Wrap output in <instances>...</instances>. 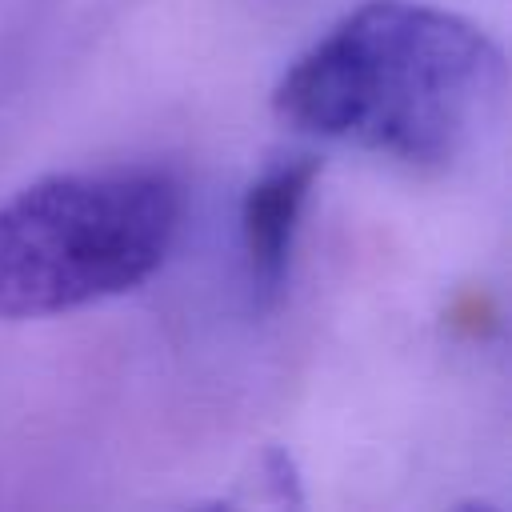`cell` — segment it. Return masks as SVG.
I'll use <instances>...</instances> for the list:
<instances>
[{"instance_id":"cell-1","label":"cell","mask_w":512,"mask_h":512,"mask_svg":"<svg viewBox=\"0 0 512 512\" xmlns=\"http://www.w3.org/2000/svg\"><path fill=\"white\" fill-rule=\"evenodd\" d=\"M508 60L488 28L432 0H364L276 80L272 112L412 172H448L500 124Z\"/></svg>"},{"instance_id":"cell-2","label":"cell","mask_w":512,"mask_h":512,"mask_svg":"<svg viewBox=\"0 0 512 512\" xmlns=\"http://www.w3.org/2000/svg\"><path fill=\"white\" fill-rule=\"evenodd\" d=\"M184 220V188L156 164L40 176L0 204V320H48L148 284Z\"/></svg>"},{"instance_id":"cell-3","label":"cell","mask_w":512,"mask_h":512,"mask_svg":"<svg viewBox=\"0 0 512 512\" xmlns=\"http://www.w3.org/2000/svg\"><path fill=\"white\" fill-rule=\"evenodd\" d=\"M320 176V160L308 152L272 160L244 192L240 204V248L252 308L268 312L280 304L292 272V248L304 220V204Z\"/></svg>"}]
</instances>
